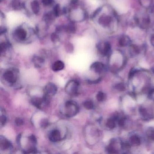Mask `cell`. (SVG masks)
Wrapping results in <instances>:
<instances>
[{
  "instance_id": "cell-1",
  "label": "cell",
  "mask_w": 154,
  "mask_h": 154,
  "mask_svg": "<svg viewBox=\"0 0 154 154\" xmlns=\"http://www.w3.org/2000/svg\"><path fill=\"white\" fill-rule=\"evenodd\" d=\"M134 22L137 26L141 29H146L149 28L151 24V17L147 13L136 15L134 17Z\"/></svg>"
},
{
  "instance_id": "cell-2",
  "label": "cell",
  "mask_w": 154,
  "mask_h": 154,
  "mask_svg": "<svg viewBox=\"0 0 154 154\" xmlns=\"http://www.w3.org/2000/svg\"><path fill=\"white\" fill-rule=\"evenodd\" d=\"M78 104L73 101H67L64 106V114L67 118H71L75 116L79 112Z\"/></svg>"
},
{
  "instance_id": "cell-3",
  "label": "cell",
  "mask_w": 154,
  "mask_h": 154,
  "mask_svg": "<svg viewBox=\"0 0 154 154\" xmlns=\"http://www.w3.org/2000/svg\"><path fill=\"white\" fill-rule=\"evenodd\" d=\"M117 18L116 12L112 15L104 14L102 15L99 18L98 23L100 26L104 28H110L113 26L114 20Z\"/></svg>"
},
{
  "instance_id": "cell-4",
  "label": "cell",
  "mask_w": 154,
  "mask_h": 154,
  "mask_svg": "<svg viewBox=\"0 0 154 154\" xmlns=\"http://www.w3.org/2000/svg\"><path fill=\"white\" fill-rule=\"evenodd\" d=\"M79 85V82L76 80H71L66 86L65 91L69 96H76L78 95Z\"/></svg>"
},
{
  "instance_id": "cell-5",
  "label": "cell",
  "mask_w": 154,
  "mask_h": 154,
  "mask_svg": "<svg viewBox=\"0 0 154 154\" xmlns=\"http://www.w3.org/2000/svg\"><path fill=\"white\" fill-rule=\"evenodd\" d=\"M97 48L99 52L102 54L107 55L111 51V45L108 41H103L98 44Z\"/></svg>"
},
{
  "instance_id": "cell-6",
  "label": "cell",
  "mask_w": 154,
  "mask_h": 154,
  "mask_svg": "<svg viewBox=\"0 0 154 154\" xmlns=\"http://www.w3.org/2000/svg\"><path fill=\"white\" fill-rule=\"evenodd\" d=\"M58 88L56 85L51 82H49L44 88V93L47 96H53L57 93Z\"/></svg>"
},
{
  "instance_id": "cell-7",
  "label": "cell",
  "mask_w": 154,
  "mask_h": 154,
  "mask_svg": "<svg viewBox=\"0 0 154 154\" xmlns=\"http://www.w3.org/2000/svg\"><path fill=\"white\" fill-rule=\"evenodd\" d=\"M48 97L45 95L43 98L34 97L32 98L31 103L34 106L38 108H41L43 103H47L48 102Z\"/></svg>"
},
{
  "instance_id": "cell-8",
  "label": "cell",
  "mask_w": 154,
  "mask_h": 154,
  "mask_svg": "<svg viewBox=\"0 0 154 154\" xmlns=\"http://www.w3.org/2000/svg\"><path fill=\"white\" fill-rule=\"evenodd\" d=\"M3 78L6 82L13 84L16 81L17 77L14 71L11 70L6 71L4 72Z\"/></svg>"
},
{
  "instance_id": "cell-9",
  "label": "cell",
  "mask_w": 154,
  "mask_h": 154,
  "mask_svg": "<svg viewBox=\"0 0 154 154\" xmlns=\"http://www.w3.org/2000/svg\"><path fill=\"white\" fill-rule=\"evenodd\" d=\"M118 43L121 47L129 46L132 43V40L128 35L126 34H121L118 38Z\"/></svg>"
},
{
  "instance_id": "cell-10",
  "label": "cell",
  "mask_w": 154,
  "mask_h": 154,
  "mask_svg": "<svg viewBox=\"0 0 154 154\" xmlns=\"http://www.w3.org/2000/svg\"><path fill=\"white\" fill-rule=\"evenodd\" d=\"M49 139L53 143H57L61 140L60 132L58 129H54L49 134Z\"/></svg>"
},
{
  "instance_id": "cell-11",
  "label": "cell",
  "mask_w": 154,
  "mask_h": 154,
  "mask_svg": "<svg viewBox=\"0 0 154 154\" xmlns=\"http://www.w3.org/2000/svg\"><path fill=\"white\" fill-rule=\"evenodd\" d=\"M15 35L16 37L21 40L23 41L26 39L27 37V33L25 29L22 28H19L17 29L15 32Z\"/></svg>"
},
{
  "instance_id": "cell-12",
  "label": "cell",
  "mask_w": 154,
  "mask_h": 154,
  "mask_svg": "<svg viewBox=\"0 0 154 154\" xmlns=\"http://www.w3.org/2000/svg\"><path fill=\"white\" fill-rule=\"evenodd\" d=\"M0 139V147L1 149L7 150L11 148V144L8 140L2 136L1 137Z\"/></svg>"
},
{
  "instance_id": "cell-13",
  "label": "cell",
  "mask_w": 154,
  "mask_h": 154,
  "mask_svg": "<svg viewBox=\"0 0 154 154\" xmlns=\"http://www.w3.org/2000/svg\"><path fill=\"white\" fill-rule=\"evenodd\" d=\"M139 3L141 7L148 10L154 4V0H138Z\"/></svg>"
},
{
  "instance_id": "cell-14",
  "label": "cell",
  "mask_w": 154,
  "mask_h": 154,
  "mask_svg": "<svg viewBox=\"0 0 154 154\" xmlns=\"http://www.w3.org/2000/svg\"><path fill=\"white\" fill-rule=\"evenodd\" d=\"M65 67L64 63L61 61H55L52 66V70L54 71H59L63 69Z\"/></svg>"
},
{
  "instance_id": "cell-15",
  "label": "cell",
  "mask_w": 154,
  "mask_h": 154,
  "mask_svg": "<svg viewBox=\"0 0 154 154\" xmlns=\"http://www.w3.org/2000/svg\"><path fill=\"white\" fill-rule=\"evenodd\" d=\"M31 7L33 12L35 14H38L40 10L39 3L37 0H34L31 4Z\"/></svg>"
},
{
  "instance_id": "cell-16",
  "label": "cell",
  "mask_w": 154,
  "mask_h": 154,
  "mask_svg": "<svg viewBox=\"0 0 154 154\" xmlns=\"http://www.w3.org/2000/svg\"><path fill=\"white\" fill-rule=\"evenodd\" d=\"M33 61L35 67L39 68V67H41L42 65L43 64L44 61V59L42 58L36 56V57H34L33 58Z\"/></svg>"
},
{
  "instance_id": "cell-17",
  "label": "cell",
  "mask_w": 154,
  "mask_h": 154,
  "mask_svg": "<svg viewBox=\"0 0 154 154\" xmlns=\"http://www.w3.org/2000/svg\"><path fill=\"white\" fill-rule=\"evenodd\" d=\"M103 67V65L101 63L96 62L92 64V65L91 66V68L95 71L96 72H99L102 70Z\"/></svg>"
},
{
  "instance_id": "cell-18",
  "label": "cell",
  "mask_w": 154,
  "mask_h": 154,
  "mask_svg": "<svg viewBox=\"0 0 154 154\" xmlns=\"http://www.w3.org/2000/svg\"><path fill=\"white\" fill-rule=\"evenodd\" d=\"M83 106L87 109H91L94 107V104L91 101H86L83 103Z\"/></svg>"
},
{
  "instance_id": "cell-19",
  "label": "cell",
  "mask_w": 154,
  "mask_h": 154,
  "mask_svg": "<svg viewBox=\"0 0 154 154\" xmlns=\"http://www.w3.org/2000/svg\"><path fill=\"white\" fill-rule=\"evenodd\" d=\"M66 30L67 32L73 33H74L75 32L76 29L74 26L73 25L69 24L66 28Z\"/></svg>"
},
{
  "instance_id": "cell-20",
  "label": "cell",
  "mask_w": 154,
  "mask_h": 154,
  "mask_svg": "<svg viewBox=\"0 0 154 154\" xmlns=\"http://www.w3.org/2000/svg\"><path fill=\"white\" fill-rule=\"evenodd\" d=\"M12 5L13 8L16 10L19 9L21 6V4L19 0H13Z\"/></svg>"
},
{
  "instance_id": "cell-21",
  "label": "cell",
  "mask_w": 154,
  "mask_h": 154,
  "mask_svg": "<svg viewBox=\"0 0 154 154\" xmlns=\"http://www.w3.org/2000/svg\"><path fill=\"white\" fill-rule=\"evenodd\" d=\"M60 12V7L59 5H56L55 8H54V15L56 16H59Z\"/></svg>"
},
{
  "instance_id": "cell-22",
  "label": "cell",
  "mask_w": 154,
  "mask_h": 154,
  "mask_svg": "<svg viewBox=\"0 0 154 154\" xmlns=\"http://www.w3.org/2000/svg\"><path fill=\"white\" fill-rule=\"evenodd\" d=\"M29 140L30 142L32 143L33 145H36L37 143V140H36V137L33 135L29 136Z\"/></svg>"
},
{
  "instance_id": "cell-23",
  "label": "cell",
  "mask_w": 154,
  "mask_h": 154,
  "mask_svg": "<svg viewBox=\"0 0 154 154\" xmlns=\"http://www.w3.org/2000/svg\"><path fill=\"white\" fill-rule=\"evenodd\" d=\"M15 123L17 126H21L23 124L24 121L21 118H17L15 120Z\"/></svg>"
},
{
  "instance_id": "cell-24",
  "label": "cell",
  "mask_w": 154,
  "mask_h": 154,
  "mask_svg": "<svg viewBox=\"0 0 154 154\" xmlns=\"http://www.w3.org/2000/svg\"><path fill=\"white\" fill-rule=\"evenodd\" d=\"M6 122V117L5 115H1V125L3 126Z\"/></svg>"
},
{
  "instance_id": "cell-25",
  "label": "cell",
  "mask_w": 154,
  "mask_h": 154,
  "mask_svg": "<svg viewBox=\"0 0 154 154\" xmlns=\"http://www.w3.org/2000/svg\"><path fill=\"white\" fill-rule=\"evenodd\" d=\"M53 0H42V3L45 6H49L52 4Z\"/></svg>"
},
{
  "instance_id": "cell-26",
  "label": "cell",
  "mask_w": 154,
  "mask_h": 154,
  "mask_svg": "<svg viewBox=\"0 0 154 154\" xmlns=\"http://www.w3.org/2000/svg\"><path fill=\"white\" fill-rule=\"evenodd\" d=\"M48 122L47 119H43L41 122V126L43 128H45L48 126Z\"/></svg>"
},
{
  "instance_id": "cell-27",
  "label": "cell",
  "mask_w": 154,
  "mask_h": 154,
  "mask_svg": "<svg viewBox=\"0 0 154 154\" xmlns=\"http://www.w3.org/2000/svg\"><path fill=\"white\" fill-rule=\"evenodd\" d=\"M150 42L151 46L154 48V33L150 35Z\"/></svg>"
},
{
  "instance_id": "cell-28",
  "label": "cell",
  "mask_w": 154,
  "mask_h": 154,
  "mask_svg": "<svg viewBox=\"0 0 154 154\" xmlns=\"http://www.w3.org/2000/svg\"><path fill=\"white\" fill-rule=\"evenodd\" d=\"M103 98V95L102 92H99L97 96V98L98 101H102Z\"/></svg>"
},
{
  "instance_id": "cell-29",
  "label": "cell",
  "mask_w": 154,
  "mask_h": 154,
  "mask_svg": "<svg viewBox=\"0 0 154 154\" xmlns=\"http://www.w3.org/2000/svg\"><path fill=\"white\" fill-rule=\"evenodd\" d=\"M51 39H52V41L55 42V41H57L58 39V36L56 34H53L51 35Z\"/></svg>"
}]
</instances>
